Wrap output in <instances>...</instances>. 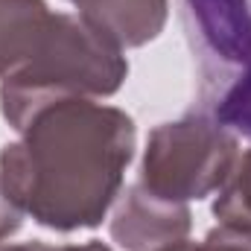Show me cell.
<instances>
[{"label": "cell", "instance_id": "1", "mask_svg": "<svg viewBox=\"0 0 251 251\" xmlns=\"http://www.w3.org/2000/svg\"><path fill=\"white\" fill-rule=\"evenodd\" d=\"M201 100L219 123L251 137V15L246 0H184Z\"/></svg>", "mask_w": 251, "mask_h": 251}]
</instances>
